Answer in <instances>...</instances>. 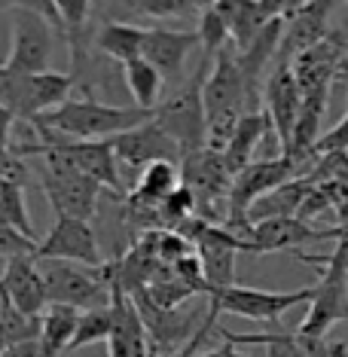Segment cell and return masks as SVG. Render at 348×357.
Segmentation results:
<instances>
[{
	"mask_svg": "<svg viewBox=\"0 0 348 357\" xmlns=\"http://www.w3.org/2000/svg\"><path fill=\"white\" fill-rule=\"evenodd\" d=\"M156 119V110L126 107V104H104L92 95L86 98H68L61 107H55L43 116H37L31 128L55 132L68 141H110L116 135H126L132 128H141Z\"/></svg>",
	"mask_w": 348,
	"mask_h": 357,
	"instance_id": "obj_1",
	"label": "cell"
},
{
	"mask_svg": "<svg viewBox=\"0 0 348 357\" xmlns=\"http://www.w3.org/2000/svg\"><path fill=\"white\" fill-rule=\"evenodd\" d=\"M202 104H205V119H208V137L205 147L214 153H223L226 144L232 141L239 119L250 113V92L245 83L239 64V52L232 46H226L223 52H217V59L208 70V79L202 86Z\"/></svg>",
	"mask_w": 348,
	"mask_h": 357,
	"instance_id": "obj_2",
	"label": "cell"
},
{
	"mask_svg": "<svg viewBox=\"0 0 348 357\" xmlns=\"http://www.w3.org/2000/svg\"><path fill=\"white\" fill-rule=\"evenodd\" d=\"M312 294H315V284L312 287H303V290H287V294H275V290H260V287H241V284H232V287H226V290H214V294L208 296L205 321H202L196 339L181 351V357L196 354L202 339L211 333L217 314H236V318H248V321H266L275 327V324L281 321V314L290 312L294 305L312 303Z\"/></svg>",
	"mask_w": 348,
	"mask_h": 357,
	"instance_id": "obj_3",
	"label": "cell"
},
{
	"mask_svg": "<svg viewBox=\"0 0 348 357\" xmlns=\"http://www.w3.org/2000/svg\"><path fill=\"white\" fill-rule=\"evenodd\" d=\"M299 263L321 266V278L315 284L309 314L294 330L299 339H327L330 327L342 324L345 281H348V245H336L330 254H296Z\"/></svg>",
	"mask_w": 348,
	"mask_h": 357,
	"instance_id": "obj_4",
	"label": "cell"
},
{
	"mask_svg": "<svg viewBox=\"0 0 348 357\" xmlns=\"http://www.w3.org/2000/svg\"><path fill=\"white\" fill-rule=\"evenodd\" d=\"M77 79L70 74H19L0 64V107L10 110L15 123H34L37 116L61 107L70 98Z\"/></svg>",
	"mask_w": 348,
	"mask_h": 357,
	"instance_id": "obj_5",
	"label": "cell"
},
{
	"mask_svg": "<svg viewBox=\"0 0 348 357\" xmlns=\"http://www.w3.org/2000/svg\"><path fill=\"white\" fill-rule=\"evenodd\" d=\"M211 64L214 61L202 59L196 77L187 79L183 86H177L156 107V126L183 150V156L205 147L208 119H205V104H202V86H205Z\"/></svg>",
	"mask_w": 348,
	"mask_h": 357,
	"instance_id": "obj_6",
	"label": "cell"
},
{
	"mask_svg": "<svg viewBox=\"0 0 348 357\" xmlns=\"http://www.w3.org/2000/svg\"><path fill=\"white\" fill-rule=\"evenodd\" d=\"M299 162H294L290 156H266V159H254L248 168L232 177L229 186V199H226V217L223 226L239 235L248 232V211L254 202H260L263 196H269L272 190L285 186L290 181H296L299 174Z\"/></svg>",
	"mask_w": 348,
	"mask_h": 357,
	"instance_id": "obj_7",
	"label": "cell"
},
{
	"mask_svg": "<svg viewBox=\"0 0 348 357\" xmlns=\"http://www.w3.org/2000/svg\"><path fill=\"white\" fill-rule=\"evenodd\" d=\"M10 22H13V43H10V55L0 64L10 70H19V74H46L55 46L52 22L28 3L10 6Z\"/></svg>",
	"mask_w": 348,
	"mask_h": 357,
	"instance_id": "obj_8",
	"label": "cell"
},
{
	"mask_svg": "<svg viewBox=\"0 0 348 357\" xmlns=\"http://www.w3.org/2000/svg\"><path fill=\"white\" fill-rule=\"evenodd\" d=\"M37 266L43 275L50 305H70L77 312H86V308L110 303V284L101 269L98 275H89L70 263H59V259H37Z\"/></svg>",
	"mask_w": 348,
	"mask_h": 357,
	"instance_id": "obj_9",
	"label": "cell"
},
{
	"mask_svg": "<svg viewBox=\"0 0 348 357\" xmlns=\"http://www.w3.org/2000/svg\"><path fill=\"white\" fill-rule=\"evenodd\" d=\"M181 183L190 186L192 196H196V217L211 223L214 217V205L217 202L229 199V186H232V174L223 162V153H214L208 147H202L190 156H183L181 162Z\"/></svg>",
	"mask_w": 348,
	"mask_h": 357,
	"instance_id": "obj_10",
	"label": "cell"
},
{
	"mask_svg": "<svg viewBox=\"0 0 348 357\" xmlns=\"http://www.w3.org/2000/svg\"><path fill=\"white\" fill-rule=\"evenodd\" d=\"M101 275L110 284V312H113V330L107 339V357H159L150 345L147 327L137 314L135 299L110 278V266H101Z\"/></svg>",
	"mask_w": 348,
	"mask_h": 357,
	"instance_id": "obj_11",
	"label": "cell"
},
{
	"mask_svg": "<svg viewBox=\"0 0 348 357\" xmlns=\"http://www.w3.org/2000/svg\"><path fill=\"white\" fill-rule=\"evenodd\" d=\"M34 259H59V263H83L101 269L104 257L92 223L74 217H55V226L43 241H37Z\"/></svg>",
	"mask_w": 348,
	"mask_h": 357,
	"instance_id": "obj_12",
	"label": "cell"
},
{
	"mask_svg": "<svg viewBox=\"0 0 348 357\" xmlns=\"http://www.w3.org/2000/svg\"><path fill=\"white\" fill-rule=\"evenodd\" d=\"M135 299L137 305V314H141L144 327H147V336H150V345L156 354H172L168 348H177L183 345L187 348L192 339H196V333L202 324L196 312H181V308H162L156 305L153 299L144 294V290H135V294H128ZM181 348V351H183Z\"/></svg>",
	"mask_w": 348,
	"mask_h": 357,
	"instance_id": "obj_13",
	"label": "cell"
},
{
	"mask_svg": "<svg viewBox=\"0 0 348 357\" xmlns=\"http://www.w3.org/2000/svg\"><path fill=\"white\" fill-rule=\"evenodd\" d=\"M40 190L50 199L55 217H74V220L92 223L95 211H98V196L104 186L95 183L83 172L74 174H40Z\"/></svg>",
	"mask_w": 348,
	"mask_h": 357,
	"instance_id": "obj_14",
	"label": "cell"
},
{
	"mask_svg": "<svg viewBox=\"0 0 348 357\" xmlns=\"http://www.w3.org/2000/svg\"><path fill=\"white\" fill-rule=\"evenodd\" d=\"M110 147L116 153V162H123L128 168H141V172L156 165V162H172V165L183 162V150L156 126V119L126 135L110 137Z\"/></svg>",
	"mask_w": 348,
	"mask_h": 357,
	"instance_id": "obj_15",
	"label": "cell"
},
{
	"mask_svg": "<svg viewBox=\"0 0 348 357\" xmlns=\"http://www.w3.org/2000/svg\"><path fill=\"white\" fill-rule=\"evenodd\" d=\"M263 98H266V116H269L275 135H278V147L281 156H285L290 137H294L299 110H303V92H299V83L294 70H290V64H275V70L266 79Z\"/></svg>",
	"mask_w": 348,
	"mask_h": 357,
	"instance_id": "obj_16",
	"label": "cell"
},
{
	"mask_svg": "<svg viewBox=\"0 0 348 357\" xmlns=\"http://www.w3.org/2000/svg\"><path fill=\"white\" fill-rule=\"evenodd\" d=\"M336 3H290L285 13V37H281L278 64H290L296 55L318 46L327 31V15Z\"/></svg>",
	"mask_w": 348,
	"mask_h": 357,
	"instance_id": "obj_17",
	"label": "cell"
},
{
	"mask_svg": "<svg viewBox=\"0 0 348 357\" xmlns=\"http://www.w3.org/2000/svg\"><path fill=\"white\" fill-rule=\"evenodd\" d=\"M241 238L248 241V254H278V250H294L312 245V241H327V226L315 229L312 223H303L299 217H281V220L248 226Z\"/></svg>",
	"mask_w": 348,
	"mask_h": 357,
	"instance_id": "obj_18",
	"label": "cell"
},
{
	"mask_svg": "<svg viewBox=\"0 0 348 357\" xmlns=\"http://www.w3.org/2000/svg\"><path fill=\"white\" fill-rule=\"evenodd\" d=\"M199 46L196 31H168V28H144V61L165 77V83H177L190 52Z\"/></svg>",
	"mask_w": 348,
	"mask_h": 357,
	"instance_id": "obj_19",
	"label": "cell"
},
{
	"mask_svg": "<svg viewBox=\"0 0 348 357\" xmlns=\"http://www.w3.org/2000/svg\"><path fill=\"white\" fill-rule=\"evenodd\" d=\"M6 287V296H10L13 308H19L22 314H31V318H40L50 305V296H46V284L43 275H40V266L34 257H13L3 263V275H0Z\"/></svg>",
	"mask_w": 348,
	"mask_h": 357,
	"instance_id": "obj_20",
	"label": "cell"
},
{
	"mask_svg": "<svg viewBox=\"0 0 348 357\" xmlns=\"http://www.w3.org/2000/svg\"><path fill=\"white\" fill-rule=\"evenodd\" d=\"M68 153L74 159V165L83 172L86 177H92L95 183H101L107 192H113L116 199L128 196L123 177H119V162H116V153H113L110 141H68Z\"/></svg>",
	"mask_w": 348,
	"mask_h": 357,
	"instance_id": "obj_21",
	"label": "cell"
},
{
	"mask_svg": "<svg viewBox=\"0 0 348 357\" xmlns=\"http://www.w3.org/2000/svg\"><path fill=\"white\" fill-rule=\"evenodd\" d=\"M269 128H272V123H269V116H266V110L245 113V116L239 119L236 132H232V141L226 144V150H223V162L232 177L254 162V150L260 147V141L269 135Z\"/></svg>",
	"mask_w": 348,
	"mask_h": 357,
	"instance_id": "obj_22",
	"label": "cell"
},
{
	"mask_svg": "<svg viewBox=\"0 0 348 357\" xmlns=\"http://www.w3.org/2000/svg\"><path fill=\"white\" fill-rule=\"evenodd\" d=\"M312 186L315 183L309 181V177H296V181H290L285 186H278V190H272L269 196H263L260 202L250 205L248 226L263 223V220H281V217H296L299 208H303V202L309 199Z\"/></svg>",
	"mask_w": 348,
	"mask_h": 357,
	"instance_id": "obj_23",
	"label": "cell"
},
{
	"mask_svg": "<svg viewBox=\"0 0 348 357\" xmlns=\"http://www.w3.org/2000/svg\"><path fill=\"white\" fill-rule=\"evenodd\" d=\"M181 186V165L172 162H156V165L144 168L137 177V186L126 196V205L135 208H153L156 211L172 192Z\"/></svg>",
	"mask_w": 348,
	"mask_h": 357,
	"instance_id": "obj_24",
	"label": "cell"
},
{
	"mask_svg": "<svg viewBox=\"0 0 348 357\" xmlns=\"http://www.w3.org/2000/svg\"><path fill=\"white\" fill-rule=\"evenodd\" d=\"M80 312L70 305H46L40 314V348L43 357H61L68 354L70 342H74Z\"/></svg>",
	"mask_w": 348,
	"mask_h": 357,
	"instance_id": "obj_25",
	"label": "cell"
},
{
	"mask_svg": "<svg viewBox=\"0 0 348 357\" xmlns=\"http://www.w3.org/2000/svg\"><path fill=\"white\" fill-rule=\"evenodd\" d=\"M95 50L119 61V68L128 61H137L144 55V28L126 25V22H107L95 34Z\"/></svg>",
	"mask_w": 348,
	"mask_h": 357,
	"instance_id": "obj_26",
	"label": "cell"
},
{
	"mask_svg": "<svg viewBox=\"0 0 348 357\" xmlns=\"http://www.w3.org/2000/svg\"><path fill=\"white\" fill-rule=\"evenodd\" d=\"M123 79H126V89L135 98V107H144V110L159 107L162 89H165V77H162L150 61L137 59V61L123 64Z\"/></svg>",
	"mask_w": 348,
	"mask_h": 357,
	"instance_id": "obj_27",
	"label": "cell"
},
{
	"mask_svg": "<svg viewBox=\"0 0 348 357\" xmlns=\"http://www.w3.org/2000/svg\"><path fill=\"white\" fill-rule=\"evenodd\" d=\"M220 336L226 339L229 345H263L269 357H309L305 348L299 345L296 333H287L275 324L272 330L266 333H229V330H220Z\"/></svg>",
	"mask_w": 348,
	"mask_h": 357,
	"instance_id": "obj_28",
	"label": "cell"
},
{
	"mask_svg": "<svg viewBox=\"0 0 348 357\" xmlns=\"http://www.w3.org/2000/svg\"><path fill=\"white\" fill-rule=\"evenodd\" d=\"M110 330H113L110 303H107V305H98V308H86V312H80L74 342H70L68 351H80V348L95 345V342H107V339H110Z\"/></svg>",
	"mask_w": 348,
	"mask_h": 357,
	"instance_id": "obj_29",
	"label": "cell"
},
{
	"mask_svg": "<svg viewBox=\"0 0 348 357\" xmlns=\"http://www.w3.org/2000/svg\"><path fill=\"white\" fill-rule=\"evenodd\" d=\"M199 46H202V59L205 61H214L217 52H223L226 46H229V28H226L223 15L214 10V3L202 6L199 13Z\"/></svg>",
	"mask_w": 348,
	"mask_h": 357,
	"instance_id": "obj_30",
	"label": "cell"
},
{
	"mask_svg": "<svg viewBox=\"0 0 348 357\" xmlns=\"http://www.w3.org/2000/svg\"><path fill=\"white\" fill-rule=\"evenodd\" d=\"M25 342H40V318H31V314H22L19 308H6L3 321H0V354L6 348L25 345Z\"/></svg>",
	"mask_w": 348,
	"mask_h": 357,
	"instance_id": "obj_31",
	"label": "cell"
},
{
	"mask_svg": "<svg viewBox=\"0 0 348 357\" xmlns=\"http://www.w3.org/2000/svg\"><path fill=\"white\" fill-rule=\"evenodd\" d=\"M13 123L15 116L10 110L0 107V181H10V183H25V162L15 153L13 144Z\"/></svg>",
	"mask_w": 348,
	"mask_h": 357,
	"instance_id": "obj_32",
	"label": "cell"
},
{
	"mask_svg": "<svg viewBox=\"0 0 348 357\" xmlns=\"http://www.w3.org/2000/svg\"><path fill=\"white\" fill-rule=\"evenodd\" d=\"M126 6L137 15H150V19H174V15L196 13V3H190V0H135Z\"/></svg>",
	"mask_w": 348,
	"mask_h": 357,
	"instance_id": "obj_33",
	"label": "cell"
},
{
	"mask_svg": "<svg viewBox=\"0 0 348 357\" xmlns=\"http://www.w3.org/2000/svg\"><path fill=\"white\" fill-rule=\"evenodd\" d=\"M345 150H348V110H345V116L339 119L333 128H327V132L321 135V141L315 144L312 156L318 159V156H330V153H345Z\"/></svg>",
	"mask_w": 348,
	"mask_h": 357,
	"instance_id": "obj_34",
	"label": "cell"
},
{
	"mask_svg": "<svg viewBox=\"0 0 348 357\" xmlns=\"http://www.w3.org/2000/svg\"><path fill=\"white\" fill-rule=\"evenodd\" d=\"M192 357H250V354L239 351V345H229V342H223V345L211 348V351H202V354H192Z\"/></svg>",
	"mask_w": 348,
	"mask_h": 357,
	"instance_id": "obj_35",
	"label": "cell"
},
{
	"mask_svg": "<svg viewBox=\"0 0 348 357\" xmlns=\"http://www.w3.org/2000/svg\"><path fill=\"white\" fill-rule=\"evenodd\" d=\"M327 238L336 241V245H348V217L339 220L336 226H327Z\"/></svg>",
	"mask_w": 348,
	"mask_h": 357,
	"instance_id": "obj_36",
	"label": "cell"
},
{
	"mask_svg": "<svg viewBox=\"0 0 348 357\" xmlns=\"http://www.w3.org/2000/svg\"><path fill=\"white\" fill-rule=\"evenodd\" d=\"M327 348H330V357H348V336L327 339Z\"/></svg>",
	"mask_w": 348,
	"mask_h": 357,
	"instance_id": "obj_37",
	"label": "cell"
},
{
	"mask_svg": "<svg viewBox=\"0 0 348 357\" xmlns=\"http://www.w3.org/2000/svg\"><path fill=\"white\" fill-rule=\"evenodd\" d=\"M6 308H10V296H6V287H3V281H0V321H3Z\"/></svg>",
	"mask_w": 348,
	"mask_h": 357,
	"instance_id": "obj_38",
	"label": "cell"
},
{
	"mask_svg": "<svg viewBox=\"0 0 348 357\" xmlns=\"http://www.w3.org/2000/svg\"><path fill=\"white\" fill-rule=\"evenodd\" d=\"M342 324H348V281H345V305H342Z\"/></svg>",
	"mask_w": 348,
	"mask_h": 357,
	"instance_id": "obj_39",
	"label": "cell"
},
{
	"mask_svg": "<svg viewBox=\"0 0 348 357\" xmlns=\"http://www.w3.org/2000/svg\"><path fill=\"white\" fill-rule=\"evenodd\" d=\"M159 357H181V351H172V354H159Z\"/></svg>",
	"mask_w": 348,
	"mask_h": 357,
	"instance_id": "obj_40",
	"label": "cell"
}]
</instances>
